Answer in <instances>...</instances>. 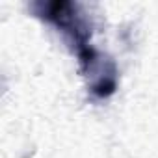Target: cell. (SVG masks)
Returning a JSON list of instances; mask_svg holds the SVG:
<instances>
[{"mask_svg":"<svg viewBox=\"0 0 158 158\" xmlns=\"http://www.w3.org/2000/svg\"><path fill=\"white\" fill-rule=\"evenodd\" d=\"M34 17L54 26L69 48L78 54L89 47L91 39V21L84 8L71 0H35L30 4Z\"/></svg>","mask_w":158,"mask_h":158,"instance_id":"6da1fadb","label":"cell"},{"mask_svg":"<svg viewBox=\"0 0 158 158\" xmlns=\"http://www.w3.org/2000/svg\"><path fill=\"white\" fill-rule=\"evenodd\" d=\"M80 73L86 80L88 91L95 99H108L117 91L119 84V69L114 58L106 52L97 50L95 47H88L76 54Z\"/></svg>","mask_w":158,"mask_h":158,"instance_id":"7a4b0ae2","label":"cell"}]
</instances>
